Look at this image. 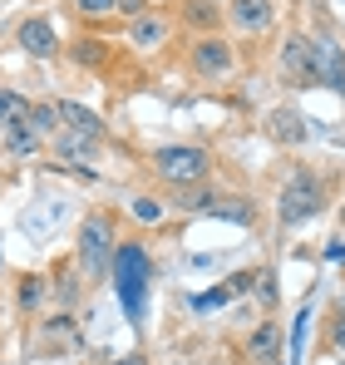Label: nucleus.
<instances>
[{
  "label": "nucleus",
  "mask_w": 345,
  "mask_h": 365,
  "mask_svg": "<svg viewBox=\"0 0 345 365\" xmlns=\"http://www.w3.org/2000/svg\"><path fill=\"white\" fill-rule=\"evenodd\" d=\"M114 287H118L123 316L128 321H143V302H148V252L138 242L114 252Z\"/></svg>",
  "instance_id": "1"
},
{
  "label": "nucleus",
  "mask_w": 345,
  "mask_h": 365,
  "mask_svg": "<svg viewBox=\"0 0 345 365\" xmlns=\"http://www.w3.org/2000/svg\"><path fill=\"white\" fill-rule=\"evenodd\" d=\"M109 257H114V232H109V217H89V222H84V232H79V262L99 277V272L109 267Z\"/></svg>",
  "instance_id": "2"
},
{
  "label": "nucleus",
  "mask_w": 345,
  "mask_h": 365,
  "mask_svg": "<svg viewBox=\"0 0 345 365\" xmlns=\"http://www.w3.org/2000/svg\"><path fill=\"white\" fill-rule=\"evenodd\" d=\"M207 168H212V163H207L202 148H163V153H158V173L168 182H197Z\"/></svg>",
  "instance_id": "3"
},
{
  "label": "nucleus",
  "mask_w": 345,
  "mask_h": 365,
  "mask_svg": "<svg viewBox=\"0 0 345 365\" xmlns=\"http://www.w3.org/2000/svg\"><path fill=\"white\" fill-rule=\"evenodd\" d=\"M321 207V187L311 173H296L287 182V192H282V222H306L311 212Z\"/></svg>",
  "instance_id": "4"
},
{
  "label": "nucleus",
  "mask_w": 345,
  "mask_h": 365,
  "mask_svg": "<svg viewBox=\"0 0 345 365\" xmlns=\"http://www.w3.org/2000/svg\"><path fill=\"white\" fill-rule=\"evenodd\" d=\"M282 69H287L296 84H316V50L301 35H291L287 45H282Z\"/></svg>",
  "instance_id": "5"
},
{
  "label": "nucleus",
  "mask_w": 345,
  "mask_h": 365,
  "mask_svg": "<svg viewBox=\"0 0 345 365\" xmlns=\"http://www.w3.org/2000/svg\"><path fill=\"white\" fill-rule=\"evenodd\" d=\"M311 50H316V84H331L345 94V55L336 50V40H321Z\"/></svg>",
  "instance_id": "6"
},
{
  "label": "nucleus",
  "mask_w": 345,
  "mask_h": 365,
  "mask_svg": "<svg viewBox=\"0 0 345 365\" xmlns=\"http://www.w3.org/2000/svg\"><path fill=\"white\" fill-rule=\"evenodd\" d=\"M20 50H30V55H55V25L50 20H25L20 25Z\"/></svg>",
  "instance_id": "7"
},
{
  "label": "nucleus",
  "mask_w": 345,
  "mask_h": 365,
  "mask_svg": "<svg viewBox=\"0 0 345 365\" xmlns=\"http://www.w3.org/2000/svg\"><path fill=\"white\" fill-rule=\"evenodd\" d=\"M192 64H197L202 74H227V64H232V50L222 45V40H202V45L192 50Z\"/></svg>",
  "instance_id": "8"
},
{
  "label": "nucleus",
  "mask_w": 345,
  "mask_h": 365,
  "mask_svg": "<svg viewBox=\"0 0 345 365\" xmlns=\"http://www.w3.org/2000/svg\"><path fill=\"white\" fill-rule=\"evenodd\" d=\"M232 20L242 30H267L272 25V0H237L232 5Z\"/></svg>",
  "instance_id": "9"
},
{
  "label": "nucleus",
  "mask_w": 345,
  "mask_h": 365,
  "mask_svg": "<svg viewBox=\"0 0 345 365\" xmlns=\"http://www.w3.org/2000/svg\"><path fill=\"white\" fill-rule=\"evenodd\" d=\"M197 207H202V212H212V217H227V222H237V227H247V222H252V207H247V202H232V197H202Z\"/></svg>",
  "instance_id": "10"
},
{
  "label": "nucleus",
  "mask_w": 345,
  "mask_h": 365,
  "mask_svg": "<svg viewBox=\"0 0 345 365\" xmlns=\"http://www.w3.org/2000/svg\"><path fill=\"white\" fill-rule=\"evenodd\" d=\"M55 148L64 153V158H74V163H89V158H94V148H99V138H94V133H74V128H69Z\"/></svg>",
  "instance_id": "11"
},
{
  "label": "nucleus",
  "mask_w": 345,
  "mask_h": 365,
  "mask_svg": "<svg viewBox=\"0 0 345 365\" xmlns=\"http://www.w3.org/2000/svg\"><path fill=\"white\" fill-rule=\"evenodd\" d=\"M55 114H59V123H69L74 133H94L99 138V114H89V109H79V104H55Z\"/></svg>",
  "instance_id": "12"
},
{
  "label": "nucleus",
  "mask_w": 345,
  "mask_h": 365,
  "mask_svg": "<svg viewBox=\"0 0 345 365\" xmlns=\"http://www.w3.org/2000/svg\"><path fill=\"white\" fill-rule=\"evenodd\" d=\"M272 133H277L282 143H301V138H306V123L296 119V114H287V109H277V114H272Z\"/></svg>",
  "instance_id": "13"
},
{
  "label": "nucleus",
  "mask_w": 345,
  "mask_h": 365,
  "mask_svg": "<svg viewBox=\"0 0 345 365\" xmlns=\"http://www.w3.org/2000/svg\"><path fill=\"white\" fill-rule=\"evenodd\" d=\"M277 346H282V326H257V336H252V361L277 356Z\"/></svg>",
  "instance_id": "14"
},
{
  "label": "nucleus",
  "mask_w": 345,
  "mask_h": 365,
  "mask_svg": "<svg viewBox=\"0 0 345 365\" xmlns=\"http://www.w3.org/2000/svg\"><path fill=\"white\" fill-rule=\"evenodd\" d=\"M30 119V104L20 94H0V128H15V123Z\"/></svg>",
  "instance_id": "15"
},
{
  "label": "nucleus",
  "mask_w": 345,
  "mask_h": 365,
  "mask_svg": "<svg viewBox=\"0 0 345 365\" xmlns=\"http://www.w3.org/2000/svg\"><path fill=\"white\" fill-rule=\"evenodd\" d=\"M25 128H30V133H50V128H59L55 104H30V119H25Z\"/></svg>",
  "instance_id": "16"
},
{
  "label": "nucleus",
  "mask_w": 345,
  "mask_h": 365,
  "mask_svg": "<svg viewBox=\"0 0 345 365\" xmlns=\"http://www.w3.org/2000/svg\"><path fill=\"white\" fill-rule=\"evenodd\" d=\"M133 40H138V45H158V40H163V25H158L153 15H143V20H133Z\"/></svg>",
  "instance_id": "17"
},
{
  "label": "nucleus",
  "mask_w": 345,
  "mask_h": 365,
  "mask_svg": "<svg viewBox=\"0 0 345 365\" xmlns=\"http://www.w3.org/2000/svg\"><path fill=\"white\" fill-rule=\"evenodd\" d=\"M5 148H10V153H35V133H30L25 123H15V128L5 133Z\"/></svg>",
  "instance_id": "18"
},
{
  "label": "nucleus",
  "mask_w": 345,
  "mask_h": 365,
  "mask_svg": "<svg viewBox=\"0 0 345 365\" xmlns=\"http://www.w3.org/2000/svg\"><path fill=\"white\" fill-rule=\"evenodd\" d=\"M50 341H59V346H74V341H79L69 316H55V321H50Z\"/></svg>",
  "instance_id": "19"
},
{
  "label": "nucleus",
  "mask_w": 345,
  "mask_h": 365,
  "mask_svg": "<svg viewBox=\"0 0 345 365\" xmlns=\"http://www.w3.org/2000/svg\"><path fill=\"white\" fill-rule=\"evenodd\" d=\"M306 326H311V311L296 316V331H291V365L301 361V341H306Z\"/></svg>",
  "instance_id": "20"
},
{
  "label": "nucleus",
  "mask_w": 345,
  "mask_h": 365,
  "mask_svg": "<svg viewBox=\"0 0 345 365\" xmlns=\"http://www.w3.org/2000/svg\"><path fill=\"white\" fill-rule=\"evenodd\" d=\"M227 297H237V292H232V282H227V287H217V292H202L192 306H197V311H212V306H222Z\"/></svg>",
  "instance_id": "21"
},
{
  "label": "nucleus",
  "mask_w": 345,
  "mask_h": 365,
  "mask_svg": "<svg viewBox=\"0 0 345 365\" xmlns=\"http://www.w3.org/2000/svg\"><path fill=\"white\" fill-rule=\"evenodd\" d=\"M133 212H138V222H158V217H163V207H158L153 197H138V202H133Z\"/></svg>",
  "instance_id": "22"
},
{
  "label": "nucleus",
  "mask_w": 345,
  "mask_h": 365,
  "mask_svg": "<svg viewBox=\"0 0 345 365\" xmlns=\"http://www.w3.org/2000/svg\"><path fill=\"white\" fill-rule=\"evenodd\" d=\"M187 15H192L197 25H207V20H217V10H212L207 0H192V5H187Z\"/></svg>",
  "instance_id": "23"
},
{
  "label": "nucleus",
  "mask_w": 345,
  "mask_h": 365,
  "mask_svg": "<svg viewBox=\"0 0 345 365\" xmlns=\"http://www.w3.org/2000/svg\"><path fill=\"white\" fill-rule=\"evenodd\" d=\"M79 10H89V15H109V10H118V0H79Z\"/></svg>",
  "instance_id": "24"
},
{
  "label": "nucleus",
  "mask_w": 345,
  "mask_h": 365,
  "mask_svg": "<svg viewBox=\"0 0 345 365\" xmlns=\"http://www.w3.org/2000/svg\"><path fill=\"white\" fill-rule=\"evenodd\" d=\"M20 302H25V306H35V302H40V282H35V277L25 282V292H20Z\"/></svg>",
  "instance_id": "25"
},
{
  "label": "nucleus",
  "mask_w": 345,
  "mask_h": 365,
  "mask_svg": "<svg viewBox=\"0 0 345 365\" xmlns=\"http://www.w3.org/2000/svg\"><path fill=\"white\" fill-rule=\"evenodd\" d=\"M326 262H345V247H341V242H331V247H326Z\"/></svg>",
  "instance_id": "26"
},
{
  "label": "nucleus",
  "mask_w": 345,
  "mask_h": 365,
  "mask_svg": "<svg viewBox=\"0 0 345 365\" xmlns=\"http://www.w3.org/2000/svg\"><path fill=\"white\" fill-rule=\"evenodd\" d=\"M118 365H143V356H128V361H118Z\"/></svg>",
  "instance_id": "27"
},
{
  "label": "nucleus",
  "mask_w": 345,
  "mask_h": 365,
  "mask_svg": "<svg viewBox=\"0 0 345 365\" xmlns=\"http://www.w3.org/2000/svg\"><path fill=\"white\" fill-rule=\"evenodd\" d=\"M336 341H341V346H345V321H341V331H336Z\"/></svg>",
  "instance_id": "28"
}]
</instances>
